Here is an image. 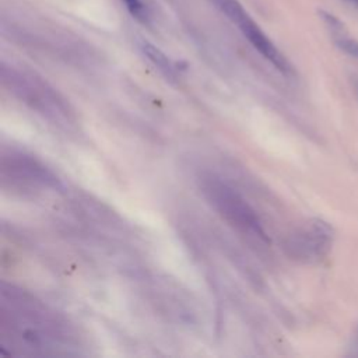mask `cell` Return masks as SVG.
Instances as JSON below:
<instances>
[{
    "label": "cell",
    "instance_id": "obj_11",
    "mask_svg": "<svg viewBox=\"0 0 358 358\" xmlns=\"http://www.w3.org/2000/svg\"><path fill=\"white\" fill-rule=\"evenodd\" d=\"M348 355L358 357V327H357V330H355L354 340H352V345L350 347V352H348Z\"/></svg>",
    "mask_w": 358,
    "mask_h": 358
},
{
    "label": "cell",
    "instance_id": "obj_7",
    "mask_svg": "<svg viewBox=\"0 0 358 358\" xmlns=\"http://www.w3.org/2000/svg\"><path fill=\"white\" fill-rule=\"evenodd\" d=\"M138 48L143 55L166 77L175 78L176 77V64L155 45L150 43L148 41H138Z\"/></svg>",
    "mask_w": 358,
    "mask_h": 358
},
{
    "label": "cell",
    "instance_id": "obj_13",
    "mask_svg": "<svg viewBox=\"0 0 358 358\" xmlns=\"http://www.w3.org/2000/svg\"><path fill=\"white\" fill-rule=\"evenodd\" d=\"M350 1H351V3H355V4L358 6V0H350Z\"/></svg>",
    "mask_w": 358,
    "mask_h": 358
},
{
    "label": "cell",
    "instance_id": "obj_1",
    "mask_svg": "<svg viewBox=\"0 0 358 358\" xmlns=\"http://www.w3.org/2000/svg\"><path fill=\"white\" fill-rule=\"evenodd\" d=\"M0 77L3 85L32 110L59 126L74 122L69 102L39 74L28 69L1 63Z\"/></svg>",
    "mask_w": 358,
    "mask_h": 358
},
{
    "label": "cell",
    "instance_id": "obj_5",
    "mask_svg": "<svg viewBox=\"0 0 358 358\" xmlns=\"http://www.w3.org/2000/svg\"><path fill=\"white\" fill-rule=\"evenodd\" d=\"M333 239L334 231L331 225L315 218L287 236L284 250L291 259L312 264L323 260L329 255Z\"/></svg>",
    "mask_w": 358,
    "mask_h": 358
},
{
    "label": "cell",
    "instance_id": "obj_6",
    "mask_svg": "<svg viewBox=\"0 0 358 358\" xmlns=\"http://www.w3.org/2000/svg\"><path fill=\"white\" fill-rule=\"evenodd\" d=\"M1 176L22 186L56 187L57 178L43 164L24 152L11 151L1 157Z\"/></svg>",
    "mask_w": 358,
    "mask_h": 358
},
{
    "label": "cell",
    "instance_id": "obj_2",
    "mask_svg": "<svg viewBox=\"0 0 358 358\" xmlns=\"http://www.w3.org/2000/svg\"><path fill=\"white\" fill-rule=\"evenodd\" d=\"M199 186L206 201L232 228L245 236L270 242L257 213L227 182L214 175H203Z\"/></svg>",
    "mask_w": 358,
    "mask_h": 358
},
{
    "label": "cell",
    "instance_id": "obj_8",
    "mask_svg": "<svg viewBox=\"0 0 358 358\" xmlns=\"http://www.w3.org/2000/svg\"><path fill=\"white\" fill-rule=\"evenodd\" d=\"M122 3L124 4V7L130 13V15L133 18H136L138 22H141L144 25H148L151 22V20H152L151 11L143 0H122Z\"/></svg>",
    "mask_w": 358,
    "mask_h": 358
},
{
    "label": "cell",
    "instance_id": "obj_10",
    "mask_svg": "<svg viewBox=\"0 0 358 358\" xmlns=\"http://www.w3.org/2000/svg\"><path fill=\"white\" fill-rule=\"evenodd\" d=\"M334 42L338 49H341L348 56H352L358 59V41L348 38L347 35H341L338 38H334Z\"/></svg>",
    "mask_w": 358,
    "mask_h": 358
},
{
    "label": "cell",
    "instance_id": "obj_12",
    "mask_svg": "<svg viewBox=\"0 0 358 358\" xmlns=\"http://www.w3.org/2000/svg\"><path fill=\"white\" fill-rule=\"evenodd\" d=\"M351 84H352L354 94H355V96H357V99H358V73H355V74L351 76Z\"/></svg>",
    "mask_w": 358,
    "mask_h": 358
},
{
    "label": "cell",
    "instance_id": "obj_4",
    "mask_svg": "<svg viewBox=\"0 0 358 358\" xmlns=\"http://www.w3.org/2000/svg\"><path fill=\"white\" fill-rule=\"evenodd\" d=\"M217 10H220L229 21L236 24L242 35L249 41V43L278 71L285 76L294 73L292 66L287 57L278 50L273 41L263 32V29L252 20L248 11L242 7L238 0H208Z\"/></svg>",
    "mask_w": 358,
    "mask_h": 358
},
{
    "label": "cell",
    "instance_id": "obj_3",
    "mask_svg": "<svg viewBox=\"0 0 358 358\" xmlns=\"http://www.w3.org/2000/svg\"><path fill=\"white\" fill-rule=\"evenodd\" d=\"M1 292L11 299V303H8L7 299L1 298V303L17 312L15 315H11V330L17 333L29 348H41L42 345L48 347L50 343H56L59 340L56 337L60 331L59 323L55 322L53 316L45 312V309L32 298H28L24 292H17L13 288L11 292H7L4 285L1 287Z\"/></svg>",
    "mask_w": 358,
    "mask_h": 358
},
{
    "label": "cell",
    "instance_id": "obj_9",
    "mask_svg": "<svg viewBox=\"0 0 358 358\" xmlns=\"http://www.w3.org/2000/svg\"><path fill=\"white\" fill-rule=\"evenodd\" d=\"M319 14H320V17L323 18V21L326 22V25L329 27V29H330L333 38H338V36H341V35H345L344 24H343L337 17H334L333 14L326 13V11H323V10H320Z\"/></svg>",
    "mask_w": 358,
    "mask_h": 358
}]
</instances>
